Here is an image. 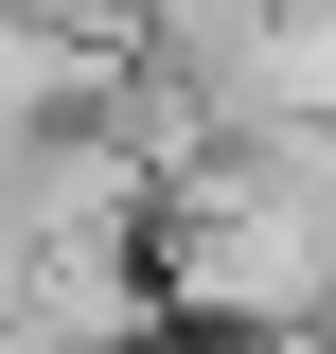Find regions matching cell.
Wrapping results in <instances>:
<instances>
[{
	"instance_id": "1",
	"label": "cell",
	"mask_w": 336,
	"mask_h": 354,
	"mask_svg": "<svg viewBox=\"0 0 336 354\" xmlns=\"http://www.w3.org/2000/svg\"><path fill=\"white\" fill-rule=\"evenodd\" d=\"M177 337L230 354H336V195L283 142H230V160L160 177V248H142Z\"/></svg>"
},
{
	"instance_id": "2",
	"label": "cell",
	"mask_w": 336,
	"mask_h": 354,
	"mask_svg": "<svg viewBox=\"0 0 336 354\" xmlns=\"http://www.w3.org/2000/svg\"><path fill=\"white\" fill-rule=\"evenodd\" d=\"M71 18H88V36H124V53H212L248 0H71Z\"/></svg>"
}]
</instances>
